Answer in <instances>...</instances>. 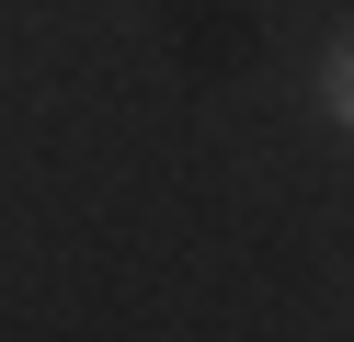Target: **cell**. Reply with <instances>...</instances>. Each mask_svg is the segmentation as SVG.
<instances>
[{"label":"cell","mask_w":354,"mask_h":342,"mask_svg":"<svg viewBox=\"0 0 354 342\" xmlns=\"http://www.w3.org/2000/svg\"><path fill=\"white\" fill-rule=\"evenodd\" d=\"M308 103H320V126H354V46L343 35H331L320 68H308Z\"/></svg>","instance_id":"6da1fadb"}]
</instances>
